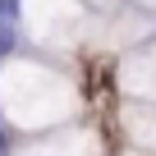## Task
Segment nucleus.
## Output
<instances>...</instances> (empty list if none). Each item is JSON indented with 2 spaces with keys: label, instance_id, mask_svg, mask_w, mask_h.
I'll return each mask as SVG.
<instances>
[{
  "label": "nucleus",
  "instance_id": "obj_1",
  "mask_svg": "<svg viewBox=\"0 0 156 156\" xmlns=\"http://www.w3.org/2000/svg\"><path fill=\"white\" fill-rule=\"evenodd\" d=\"M83 110L87 97L64 64L32 51H14L0 60V124L9 133H55L64 124H78Z\"/></svg>",
  "mask_w": 156,
  "mask_h": 156
},
{
  "label": "nucleus",
  "instance_id": "obj_2",
  "mask_svg": "<svg viewBox=\"0 0 156 156\" xmlns=\"http://www.w3.org/2000/svg\"><path fill=\"white\" fill-rule=\"evenodd\" d=\"M19 41L46 60L73 55L97 41V14L83 0H19Z\"/></svg>",
  "mask_w": 156,
  "mask_h": 156
},
{
  "label": "nucleus",
  "instance_id": "obj_3",
  "mask_svg": "<svg viewBox=\"0 0 156 156\" xmlns=\"http://www.w3.org/2000/svg\"><path fill=\"white\" fill-rule=\"evenodd\" d=\"M110 87L119 92V101H147V106H156V37L115 60Z\"/></svg>",
  "mask_w": 156,
  "mask_h": 156
},
{
  "label": "nucleus",
  "instance_id": "obj_4",
  "mask_svg": "<svg viewBox=\"0 0 156 156\" xmlns=\"http://www.w3.org/2000/svg\"><path fill=\"white\" fill-rule=\"evenodd\" d=\"M9 156H106V138L92 124H64L55 133H37L28 142H14Z\"/></svg>",
  "mask_w": 156,
  "mask_h": 156
},
{
  "label": "nucleus",
  "instance_id": "obj_5",
  "mask_svg": "<svg viewBox=\"0 0 156 156\" xmlns=\"http://www.w3.org/2000/svg\"><path fill=\"white\" fill-rule=\"evenodd\" d=\"M115 129L133 147V156H156V106H147V101H119Z\"/></svg>",
  "mask_w": 156,
  "mask_h": 156
},
{
  "label": "nucleus",
  "instance_id": "obj_6",
  "mask_svg": "<svg viewBox=\"0 0 156 156\" xmlns=\"http://www.w3.org/2000/svg\"><path fill=\"white\" fill-rule=\"evenodd\" d=\"M83 5L92 9V14H110V9H119L124 0H83Z\"/></svg>",
  "mask_w": 156,
  "mask_h": 156
},
{
  "label": "nucleus",
  "instance_id": "obj_7",
  "mask_svg": "<svg viewBox=\"0 0 156 156\" xmlns=\"http://www.w3.org/2000/svg\"><path fill=\"white\" fill-rule=\"evenodd\" d=\"M9 151H14V133L0 124V156H9Z\"/></svg>",
  "mask_w": 156,
  "mask_h": 156
},
{
  "label": "nucleus",
  "instance_id": "obj_8",
  "mask_svg": "<svg viewBox=\"0 0 156 156\" xmlns=\"http://www.w3.org/2000/svg\"><path fill=\"white\" fill-rule=\"evenodd\" d=\"M129 5H138V9H147V14H156V0H129Z\"/></svg>",
  "mask_w": 156,
  "mask_h": 156
}]
</instances>
